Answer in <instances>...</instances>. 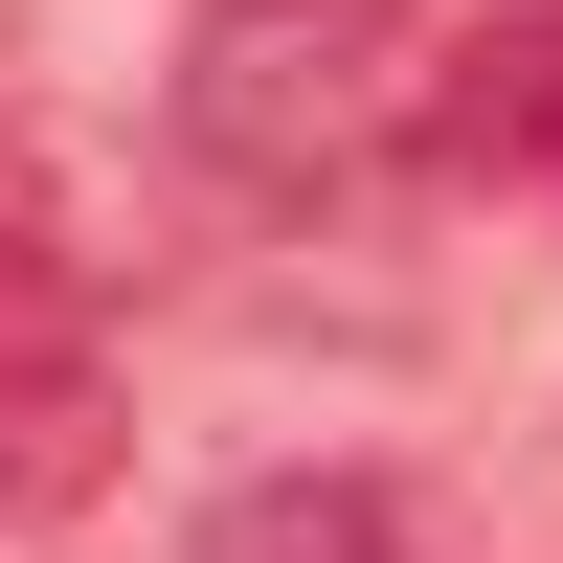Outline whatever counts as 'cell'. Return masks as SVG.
Returning <instances> with one entry per match:
<instances>
[{"label":"cell","mask_w":563,"mask_h":563,"mask_svg":"<svg viewBox=\"0 0 563 563\" xmlns=\"http://www.w3.org/2000/svg\"><path fill=\"white\" fill-rule=\"evenodd\" d=\"M384 135H429V45L384 0H203L180 23V158L249 180V203H316Z\"/></svg>","instance_id":"1"},{"label":"cell","mask_w":563,"mask_h":563,"mask_svg":"<svg viewBox=\"0 0 563 563\" xmlns=\"http://www.w3.org/2000/svg\"><path fill=\"white\" fill-rule=\"evenodd\" d=\"M429 158L563 203V0H519V23H474V45H429Z\"/></svg>","instance_id":"2"},{"label":"cell","mask_w":563,"mask_h":563,"mask_svg":"<svg viewBox=\"0 0 563 563\" xmlns=\"http://www.w3.org/2000/svg\"><path fill=\"white\" fill-rule=\"evenodd\" d=\"M113 451H135V429H113V361H90V339H68V361H0V519H90Z\"/></svg>","instance_id":"3"},{"label":"cell","mask_w":563,"mask_h":563,"mask_svg":"<svg viewBox=\"0 0 563 563\" xmlns=\"http://www.w3.org/2000/svg\"><path fill=\"white\" fill-rule=\"evenodd\" d=\"M180 563H406V496L384 474H249V496H203Z\"/></svg>","instance_id":"4"},{"label":"cell","mask_w":563,"mask_h":563,"mask_svg":"<svg viewBox=\"0 0 563 563\" xmlns=\"http://www.w3.org/2000/svg\"><path fill=\"white\" fill-rule=\"evenodd\" d=\"M0 361H68V271H45L23 225H0Z\"/></svg>","instance_id":"5"}]
</instances>
